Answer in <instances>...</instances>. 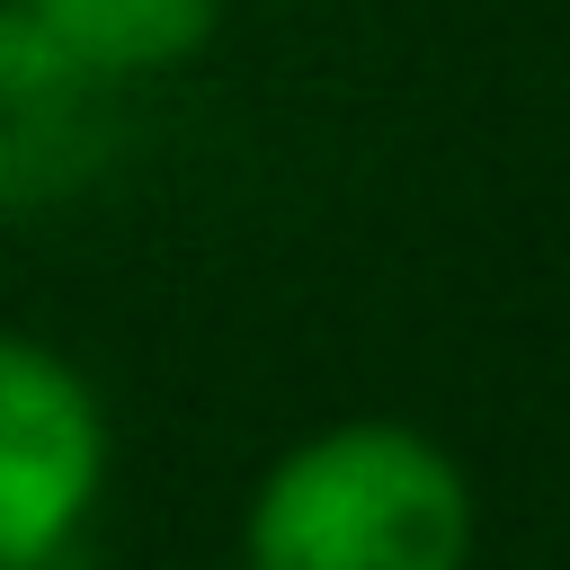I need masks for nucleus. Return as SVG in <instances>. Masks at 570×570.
<instances>
[{"mask_svg":"<svg viewBox=\"0 0 570 570\" xmlns=\"http://www.w3.org/2000/svg\"><path fill=\"white\" fill-rule=\"evenodd\" d=\"M107 463L98 383L62 347L0 330V570H62L107 499Z\"/></svg>","mask_w":570,"mask_h":570,"instance_id":"f03ea898","label":"nucleus"},{"mask_svg":"<svg viewBox=\"0 0 570 570\" xmlns=\"http://www.w3.org/2000/svg\"><path fill=\"white\" fill-rule=\"evenodd\" d=\"M53 53H71L89 80H151L214 45L223 0H18Z\"/></svg>","mask_w":570,"mask_h":570,"instance_id":"7ed1b4c3","label":"nucleus"},{"mask_svg":"<svg viewBox=\"0 0 570 570\" xmlns=\"http://www.w3.org/2000/svg\"><path fill=\"white\" fill-rule=\"evenodd\" d=\"M472 481L410 419H330L294 436L249 508L240 570H463Z\"/></svg>","mask_w":570,"mask_h":570,"instance_id":"f257e3e1","label":"nucleus"}]
</instances>
